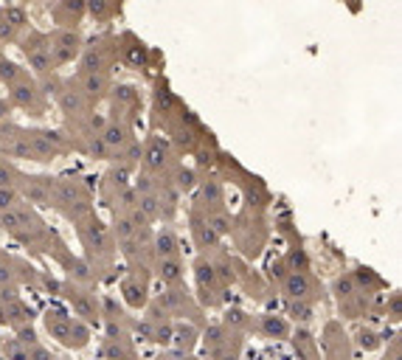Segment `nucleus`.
<instances>
[{
    "label": "nucleus",
    "mask_w": 402,
    "mask_h": 360,
    "mask_svg": "<svg viewBox=\"0 0 402 360\" xmlns=\"http://www.w3.org/2000/svg\"><path fill=\"white\" fill-rule=\"evenodd\" d=\"M45 326L51 332V338H57L65 346H85L88 344V329L79 324V321L68 318L62 310H48Z\"/></svg>",
    "instance_id": "nucleus-1"
},
{
    "label": "nucleus",
    "mask_w": 402,
    "mask_h": 360,
    "mask_svg": "<svg viewBox=\"0 0 402 360\" xmlns=\"http://www.w3.org/2000/svg\"><path fill=\"white\" fill-rule=\"evenodd\" d=\"M23 54H25V60H29V65H32L37 73H48V70L53 68V62H51V48L45 45V40H42V37L25 40Z\"/></svg>",
    "instance_id": "nucleus-2"
},
{
    "label": "nucleus",
    "mask_w": 402,
    "mask_h": 360,
    "mask_svg": "<svg viewBox=\"0 0 402 360\" xmlns=\"http://www.w3.org/2000/svg\"><path fill=\"white\" fill-rule=\"evenodd\" d=\"M79 34L76 31H62V34H57V40H53V45H48L51 48V62H57V65H62V62H71L76 54H79Z\"/></svg>",
    "instance_id": "nucleus-3"
},
{
    "label": "nucleus",
    "mask_w": 402,
    "mask_h": 360,
    "mask_svg": "<svg viewBox=\"0 0 402 360\" xmlns=\"http://www.w3.org/2000/svg\"><path fill=\"white\" fill-rule=\"evenodd\" d=\"M25 138H29V146H32L37 161H51L53 155H57V146H60V136L57 133H32Z\"/></svg>",
    "instance_id": "nucleus-4"
},
{
    "label": "nucleus",
    "mask_w": 402,
    "mask_h": 360,
    "mask_svg": "<svg viewBox=\"0 0 402 360\" xmlns=\"http://www.w3.org/2000/svg\"><path fill=\"white\" fill-rule=\"evenodd\" d=\"M68 298H71V304H73V310L82 316L88 324H99V313H96V304L88 298V296H82V293H68Z\"/></svg>",
    "instance_id": "nucleus-5"
},
{
    "label": "nucleus",
    "mask_w": 402,
    "mask_h": 360,
    "mask_svg": "<svg viewBox=\"0 0 402 360\" xmlns=\"http://www.w3.org/2000/svg\"><path fill=\"white\" fill-rule=\"evenodd\" d=\"M29 220H32L29 211H25V209H17V205H14V209H9V211L0 214V225H3L6 231H14V234H17L20 228L29 225Z\"/></svg>",
    "instance_id": "nucleus-6"
},
{
    "label": "nucleus",
    "mask_w": 402,
    "mask_h": 360,
    "mask_svg": "<svg viewBox=\"0 0 402 360\" xmlns=\"http://www.w3.org/2000/svg\"><path fill=\"white\" fill-rule=\"evenodd\" d=\"M155 248L160 253V259H175V256H177V240H175L172 231H158Z\"/></svg>",
    "instance_id": "nucleus-7"
},
{
    "label": "nucleus",
    "mask_w": 402,
    "mask_h": 360,
    "mask_svg": "<svg viewBox=\"0 0 402 360\" xmlns=\"http://www.w3.org/2000/svg\"><path fill=\"white\" fill-rule=\"evenodd\" d=\"M101 141H104L107 149H121L127 144V130L121 124H107L101 130Z\"/></svg>",
    "instance_id": "nucleus-8"
},
{
    "label": "nucleus",
    "mask_w": 402,
    "mask_h": 360,
    "mask_svg": "<svg viewBox=\"0 0 402 360\" xmlns=\"http://www.w3.org/2000/svg\"><path fill=\"white\" fill-rule=\"evenodd\" d=\"M194 341H197V332H194L192 326H186V324L172 326V341H169V344H175L180 352H183V349H192Z\"/></svg>",
    "instance_id": "nucleus-9"
},
{
    "label": "nucleus",
    "mask_w": 402,
    "mask_h": 360,
    "mask_svg": "<svg viewBox=\"0 0 402 360\" xmlns=\"http://www.w3.org/2000/svg\"><path fill=\"white\" fill-rule=\"evenodd\" d=\"M307 290H310L307 276L292 273V276H287V279H284V293H287L290 298H304V296H307Z\"/></svg>",
    "instance_id": "nucleus-10"
},
{
    "label": "nucleus",
    "mask_w": 402,
    "mask_h": 360,
    "mask_svg": "<svg viewBox=\"0 0 402 360\" xmlns=\"http://www.w3.org/2000/svg\"><path fill=\"white\" fill-rule=\"evenodd\" d=\"M34 96H37V90L32 85H25V82H17L12 88V101H14V105H20V107H32Z\"/></svg>",
    "instance_id": "nucleus-11"
},
{
    "label": "nucleus",
    "mask_w": 402,
    "mask_h": 360,
    "mask_svg": "<svg viewBox=\"0 0 402 360\" xmlns=\"http://www.w3.org/2000/svg\"><path fill=\"white\" fill-rule=\"evenodd\" d=\"M144 164H147L149 169H160V166L166 164V146L160 144V141H152V144H149V149H147Z\"/></svg>",
    "instance_id": "nucleus-12"
},
{
    "label": "nucleus",
    "mask_w": 402,
    "mask_h": 360,
    "mask_svg": "<svg viewBox=\"0 0 402 360\" xmlns=\"http://www.w3.org/2000/svg\"><path fill=\"white\" fill-rule=\"evenodd\" d=\"M85 237H88L96 248H107V242H110V234H107V228H104L101 222H90V225L85 228Z\"/></svg>",
    "instance_id": "nucleus-13"
},
{
    "label": "nucleus",
    "mask_w": 402,
    "mask_h": 360,
    "mask_svg": "<svg viewBox=\"0 0 402 360\" xmlns=\"http://www.w3.org/2000/svg\"><path fill=\"white\" fill-rule=\"evenodd\" d=\"M51 180H45V177H37V180H32V189H25V194H29L32 200H37V203H42V200H48L51 197Z\"/></svg>",
    "instance_id": "nucleus-14"
},
{
    "label": "nucleus",
    "mask_w": 402,
    "mask_h": 360,
    "mask_svg": "<svg viewBox=\"0 0 402 360\" xmlns=\"http://www.w3.org/2000/svg\"><path fill=\"white\" fill-rule=\"evenodd\" d=\"M6 149L12 152L14 158H34V152H32L29 138H25V136H14V138L6 144Z\"/></svg>",
    "instance_id": "nucleus-15"
},
{
    "label": "nucleus",
    "mask_w": 402,
    "mask_h": 360,
    "mask_svg": "<svg viewBox=\"0 0 402 360\" xmlns=\"http://www.w3.org/2000/svg\"><path fill=\"white\" fill-rule=\"evenodd\" d=\"M124 298H127V304H132V307H144V301H147L144 287H138L136 281H124Z\"/></svg>",
    "instance_id": "nucleus-16"
},
{
    "label": "nucleus",
    "mask_w": 402,
    "mask_h": 360,
    "mask_svg": "<svg viewBox=\"0 0 402 360\" xmlns=\"http://www.w3.org/2000/svg\"><path fill=\"white\" fill-rule=\"evenodd\" d=\"M60 105L65 107V113H76V110H82V96L73 93V90H62L60 93Z\"/></svg>",
    "instance_id": "nucleus-17"
},
{
    "label": "nucleus",
    "mask_w": 402,
    "mask_h": 360,
    "mask_svg": "<svg viewBox=\"0 0 402 360\" xmlns=\"http://www.w3.org/2000/svg\"><path fill=\"white\" fill-rule=\"evenodd\" d=\"M82 88H85V93H90V96H101L104 79H101L99 73H85V76H82Z\"/></svg>",
    "instance_id": "nucleus-18"
},
{
    "label": "nucleus",
    "mask_w": 402,
    "mask_h": 360,
    "mask_svg": "<svg viewBox=\"0 0 402 360\" xmlns=\"http://www.w3.org/2000/svg\"><path fill=\"white\" fill-rule=\"evenodd\" d=\"M20 76H23V70L14 65V62H9V60H0V79L3 82H20Z\"/></svg>",
    "instance_id": "nucleus-19"
},
{
    "label": "nucleus",
    "mask_w": 402,
    "mask_h": 360,
    "mask_svg": "<svg viewBox=\"0 0 402 360\" xmlns=\"http://www.w3.org/2000/svg\"><path fill=\"white\" fill-rule=\"evenodd\" d=\"M205 225H208V228H211L217 237H220V234H228V231H231V220H228L225 214H211Z\"/></svg>",
    "instance_id": "nucleus-20"
},
{
    "label": "nucleus",
    "mask_w": 402,
    "mask_h": 360,
    "mask_svg": "<svg viewBox=\"0 0 402 360\" xmlns=\"http://www.w3.org/2000/svg\"><path fill=\"white\" fill-rule=\"evenodd\" d=\"M160 276L166 281H177L180 279V262L177 259H160Z\"/></svg>",
    "instance_id": "nucleus-21"
},
{
    "label": "nucleus",
    "mask_w": 402,
    "mask_h": 360,
    "mask_svg": "<svg viewBox=\"0 0 402 360\" xmlns=\"http://www.w3.org/2000/svg\"><path fill=\"white\" fill-rule=\"evenodd\" d=\"M138 209H141V217H144V220H152V217L158 214V200H155L152 194H144V197L138 200Z\"/></svg>",
    "instance_id": "nucleus-22"
},
{
    "label": "nucleus",
    "mask_w": 402,
    "mask_h": 360,
    "mask_svg": "<svg viewBox=\"0 0 402 360\" xmlns=\"http://www.w3.org/2000/svg\"><path fill=\"white\" fill-rule=\"evenodd\" d=\"M14 177L17 172L6 161H0V189H14Z\"/></svg>",
    "instance_id": "nucleus-23"
},
{
    "label": "nucleus",
    "mask_w": 402,
    "mask_h": 360,
    "mask_svg": "<svg viewBox=\"0 0 402 360\" xmlns=\"http://www.w3.org/2000/svg\"><path fill=\"white\" fill-rule=\"evenodd\" d=\"M264 332H267V335L284 338V335H287V324H284L281 318H264Z\"/></svg>",
    "instance_id": "nucleus-24"
},
{
    "label": "nucleus",
    "mask_w": 402,
    "mask_h": 360,
    "mask_svg": "<svg viewBox=\"0 0 402 360\" xmlns=\"http://www.w3.org/2000/svg\"><path fill=\"white\" fill-rule=\"evenodd\" d=\"M116 234H118V240H132V234H136V222L132 220H118L116 222Z\"/></svg>",
    "instance_id": "nucleus-25"
},
{
    "label": "nucleus",
    "mask_w": 402,
    "mask_h": 360,
    "mask_svg": "<svg viewBox=\"0 0 402 360\" xmlns=\"http://www.w3.org/2000/svg\"><path fill=\"white\" fill-rule=\"evenodd\" d=\"M14 203H17V192L14 189H0V214L14 209Z\"/></svg>",
    "instance_id": "nucleus-26"
},
{
    "label": "nucleus",
    "mask_w": 402,
    "mask_h": 360,
    "mask_svg": "<svg viewBox=\"0 0 402 360\" xmlns=\"http://www.w3.org/2000/svg\"><path fill=\"white\" fill-rule=\"evenodd\" d=\"M203 197H205L208 203H223V189H220V183H214V180H211V183H205V186H203Z\"/></svg>",
    "instance_id": "nucleus-27"
},
{
    "label": "nucleus",
    "mask_w": 402,
    "mask_h": 360,
    "mask_svg": "<svg viewBox=\"0 0 402 360\" xmlns=\"http://www.w3.org/2000/svg\"><path fill=\"white\" fill-rule=\"evenodd\" d=\"M197 240H200V245H214L220 237L214 234V231H211L208 225H197Z\"/></svg>",
    "instance_id": "nucleus-28"
},
{
    "label": "nucleus",
    "mask_w": 402,
    "mask_h": 360,
    "mask_svg": "<svg viewBox=\"0 0 402 360\" xmlns=\"http://www.w3.org/2000/svg\"><path fill=\"white\" fill-rule=\"evenodd\" d=\"M197 276H200V281H203V285H214V268H208V265H200V268H197Z\"/></svg>",
    "instance_id": "nucleus-29"
},
{
    "label": "nucleus",
    "mask_w": 402,
    "mask_h": 360,
    "mask_svg": "<svg viewBox=\"0 0 402 360\" xmlns=\"http://www.w3.org/2000/svg\"><path fill=\"white\" fill-rule=\"evenodd\" d=\"M6 352H9L14 360H29V352H25L20 344H9V346H6Z\"/></svg>",
    "instance_id": "nucleus-30"
},
{
    "label": "nucleus",
    "mask_w": 402,
    "mask_h": 360,
    "mask_svg": "<svg viewBox=\"0 0 402 360\" xmlns=\"http://www.w3.org/2000/svg\"><path fill=\"white\" fill-rule=\"evenodd\" d=\"M290 313L296 316V318H301V321H307V318H310V307H307V304H292Z\"/></svg>",
    "instance_id": "nucleus-31"
},
{
    "label": "nucleus",
    "mask_w": 402,
    "mask_h": 360,
    "mask_svg": "<svg viewBox=\"0 0 402 360\" xmlns=\"http://www.w3.org/2000/svg\"><path fill=\"white\" fill-rule=\"evenodd\" d=\"M29 360H51V355H48L45 349H40V346H32V352H29Z\"/></svg>",
    "instance_id": "nucleus-32"
},
{
    "label": "nucleus",
    "mask_w": 402,
    "mask_h": 360,
    "mask_svg": "<svg viewBox=\"0 0 402 360\" xmlns=\"http://www.w3.org/2000/svg\"><path fill=\"white\" fill-rule=\"evenodd\" d=\"M192 180H194L192 172H180V180H177V183H180V189H189V186H192Z\"/></svg>",
    "instance_id": "nucleus-33"
},
{
    "label": "nucleus",
    "mask_w": 402,
    "mask_h": 360,
    "mask_svg": "<svg viewBox=\"0 0 402 360\" xmlns=\"http://www.w3.org/2000/svg\"><path fill=\"white\" fill-rule=\"evenodd\" d=\"M90 152H93V155H104V152H107V146H104V141L99 138V141H93V146H90Z\"/></svg>",
    "instance_id": "nucleus-34"
},
{
    "label": "nucleus",
    "mask_w": 402,
    "mask_h": 360,
    "mask_svg": "<svg viewBox=\"0 0 402 360\" xmlns=\"http://www.w3.org/2000/svg\"><path fill=\"white\" fill-rule=\"evenodd\" d=\"M138 192H152V180L149 177H138Z\"/></svg>",
    "instance_id": "nucleus-35"
},
{
    "label": "nucleus",
    "mask_w": 402,
    "mask_h": 360,
    "mask_svg": "<svg viewBox=\"0 0 402 360\" xmlns=\"http://www.w3.org/2000/svg\"><path fill=\"white\" fill-rule=\"evenodd\" d=\"M9 281H12V273L6 268H0V285H9Z\"/></svg>",
    "instance_id": "nucleus-36"
},
{
    "label": "nucleus",
    "mask_w": 402,
    "mask_h": 360,
    "mask_svg": "<svg viewBox=\"0 0 402 360\" xmlns=\"http://www.w3.org/2000/svg\"><path fill=\"white\" fill-rule=\"evenodd\" d=\"M76 276H79V279H88V268H85L82 262H76Z\"/></svg>",
    "instance_id": "nucleus-37"
},
{
    "label": "nucleus",
    "mask_w": 402,
    "mask_h": 360,
    "mask_svg": "<svg viewBox=\"0 0 402 360\" xmlns=\"http://www.w3.org/2000/svg\"><path fill=\"white\" fill-rule=\"evenodd\" d=\"M6 116H9V105H6V101H3V99H0V121H3Z\"/></svg>",
    "instance_id": "nucleus-38"
}]
</instances>
